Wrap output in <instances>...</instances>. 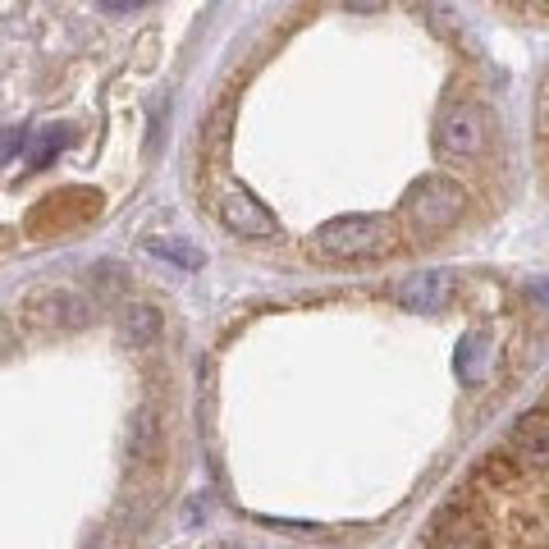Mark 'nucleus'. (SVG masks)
<instances>
[{
  "instance_id": "obj_2",
  "label": "nucleus",
  "mask_w": 549,
  "mask_h": 549,
  "mask_svg": "<svg viewBox=\"0 0 549 549\" xmlns=\"http://www.w3.org/2000/svg\"><path fill=\"white\" fill-rule=\"evenodd\" d=\"M389 238V225L380 216H334L316 229V248L325 257H366Z\"/></svg>"
},
{
  "instance_id": "obj_15",
  "label": "nucleus",
  "mask_w": 549,
  "mask_h": 549,
  "mask_svg": "<svg viewBox=\"0 0 549 549\" xmlns=\"http://www.w3.org/2000/svg\"><path fill=\"white\" fill-rule=\"evenodd\" d=\"M23 147H28V133L23 129H0V165H10Z\"/></svg>"
},
{
  "instance_id": "obj_13",
  "label": "nucleus",
  "mask_w": 549,
  "mask_h": 549,
  "mask_svg": "<svg viewBox=\"0 0 549 549\" xmlns=\"http://www.w3.org/2000/svg\"><path fill=\"white\" fill-rule=\"evenodd\" d=\"M65 142H69V133H65V129H46L42 138H37V147L28 151V165H33V170H46V165H51L55 156L65 151Z\"/></svg>"
},
{
  "instance_id": "obj_14",
  "label": "nucleus",
  "mask_w": 549,
  "mask_h": 549,
  "mask_svg": "<svg viewBox=\"0 0 549 549\" xmlns=\"http://www.w3.org/2000/svg\"><path fill=\"white\" fill-rule=\"evenodd\" d=\"M19 344H23V330H19V321H14L10 312H0V357H10Z\"/></svg>"
},
{
  "instance_id": "obj_10",
  "label": "nucleus",
  "mask_w": 549,
  "mask_h": 549,
  "mask_svg": "<svg viewBox=\"0 0 549 549\" xmlns=\"http://www.w3.org/2000/svg\"><path fill=\"white\" fill-rule=\"evenodd\" d=\"M161 312L151 307V302H133V307H124L119 312V339L129 348H147L156 344V334H161Z\"/></svg>"
},
{
  "instance_id": "obj_3",
  "label": "nucleus",
  "mask_w": 549,
  "mask_h": 549,
  "mask_svg": "<svg viewBox=\"0 0 549 549\" xmlns=\"http://www.w3.org/2000/svg\"><path fill=\"white\" fill-rule=\"evenodd\" d=\"M485 138H490V119H485V110L472 106V101H458V106L440 119V151L449 161H476L485 151Z\"/></svg>"
},
{
  "instance_id": "obj_7",
  "label": "nucleus",
  "mask_w": 549,
  "mask_h": 549,
  "mask_svg": "<svg viewBox=\"0 0 549 549\" xmlns=\"http://www.w3.org/2000/svg\"><path fill=\"white\" fill-rule=\"evenodd\" d=\"M426 549H485V522L476 517V508L467 499H458V504H449L440 513Z\"/></svg>"
},
{
  "instance_id": "obj_5",
  "label": "nucleus",
  "mask_w": 549,
  "mask_h": 549,
  "mask_svg": "<svg viewBox=\"0 0 549 549\" xmlns=\"http://www.w3.org/2000/svg\"><path fill=\"white\" fill-rule=\"evenodd\" d=\"M463 188L453 179H444V174H426V179L412 188L408 197V211L412 220H417L421 229H449L453 220H458V211H463Z\"/></svg>"
},
{
  "instance_id": "obj_17",
  "label": "nucleus",
  "mask_w": 549,
  "mask_h": 549,
  "mask_svg": "<svg viewBox=\"0 0 549 549\" xmlns=\"http://www.w3.org/2000/svg\"><path fill=\"white\" fill-rule=\"evenodd\" d=\"M97 5H101L106 14H124V10H133L138 0H97Z\"/></svg>"
},
{
  "instance_id": "obj_12",
  "label": "nucleus",
  "mask_w": 549,
  "mask_h": 549,
  "mask_svg": "<svg viewBox=\"0 0 549 549\" xmlns=\"http://www.w3.org/2000/svg\"><path fill=\"white\" fill-rule=\"evenodd\" d=\"M142 248H147L156 261H170V266H179V270H197L206 261V252L193 248L188 238H147Z\"/></svg>"
},
{
  "instance_id": "obj_4",
  "label": "nucleus",
  "mask_w": 549,
  "mask_h": 549,
  "mask_svg": "<svg viewBox=\"0 0 549 549\" xmlns=\"http://www.w3.org/2000/svg\"><path fill=\"white\" fill-rule=\"evenodd\" d=\"M504 458L517 467V476H549V408L545 412H527L513 426L504 444Z\"/></svg>"
},
{
  "instance_id": "obj_1",
  "label": "nucleus",
  "mask_w": 549,
  "mask_h": 549,
  "mask_svg": "<svg viewBox=\"0 0 549 549\" xmlns=\"http://www.w3.org/2000/svg\"><path fill=\"white\" fill-rule=\"evenodd\" d=\"M23 312L33 325H46V330H83L92 321V302L69 284H42V289L23 298Z\"/></svg>"
},
{
  "instance_id": "obj_16",
  "label": "nucleus",
  "mask_w": 549,
  "mask_h": 549,
  "mask_svg": "<svg viewBox=\"0 0 549 549\" xmlns=\"http://www.w3.org/2000/svg\"><path fill=\"white\" fill-rule=\"evenodd\" d=\"M389 0H344V10H353V14H380Z\"/></svg>"
},
{
  "instance_id": "obj_18",
  "label": "nucleus",
  "mask_w": 549,
  "mask_h": 549,
  "mask_svg": "<svg viewBox=\"0 0 549 549\" xmlns=\"http://www.w3.org/2000/svg\"><path fill=\"white\" fill-rule=\"evenodd\" d=\"M531 549H549V531H545V536H536V540H531Z\"/></svg>"
},
{
  "instance_id": "obj_11",
  "label": "nucleus",
  "mask_w": 549,
  "mask_h": 549,
  "mask_svg": "<svg viewBox=\"0 0 549 549\" xmlns=\"http://www.w3.org/2000/svg\"><path fill=\"white\" fill-rule=\"evenodd\" d=\"M490 371H495V344L485 334H467L463 348H458V380L463 385H481Z\"/></svg>"
},
{
  "instance_id": "obj_6",
  "label": "nucleus",
  "mask_w": 549,
  "mask_h": 549,
  "mask_svg": "<svg viewBox=\"0 0 549 549\" xmlns=\"http://www.w3.org/2000/svg\"><path fill=\"white\" fill-rule=\"evenodd\" d=\"M458 293V280L449 270H421V275H408V280L394 284V302L403 312H444Z\"/></svg>"
},
{
  "instance_id": "obj_8",
  "label": "nucleus",
  "mask_w": 549,
  "mask_h": 549,
  "mask_svg": "<svg viewBox=\"0 0 549 549\" xmlns=\"http://www.w3.org/2000/svg\"><path fill=\"white\" fill-rule=\"evenodd\" d=\"M220 220H225V229H234L238 238H275L280 234L275 216H270L252 193H243V188H229V193L220 197Z\"/></svg>"
},
{
  "instance_id": "obj_9",
  "label": "nucleus",
  "mask_w": 549,
  "mask_h": 549,
  "mask_svg": "<svg viewBox=\"0 0 549 549\" xmlns=\"http://www.w3.org/2000/svg\"><path fill=\"white\" fill-rule=\"evenodd\" d=\"M165 449V431H161V417L151 408H138L129 421V458L138 467H151L156 458H161Z\"/></svg>"
}]
</instances>
